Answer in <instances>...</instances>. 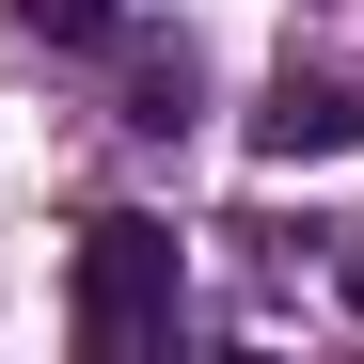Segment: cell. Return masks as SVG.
<instances>
[{
	"label": "cell",
	"mask_w": 364,
	"mask_h": 364,
	"mask_svg": "<svg viewBox=\"0 0 364 364\" xmlns=\"http://www.w3.org/2000/svg\"><path fill=\"white\" fill-rule=\"evenodd\" d=\"M64 333H80L95 364H159L174 333H191V254H174V222H143V206L80 222V269H64Z\"/></svg>",
	"instance_id": "cell-1"
},
{
	"label": "cell",
	"mask_w": 364,
	"mask_h": 364,
	"mask_svg": "<svg viewBox=\"0 0 364 364\" xmlns=\"http://www.w3.org/2000/svg\"><path fill=\"white\" fill-rule=\"evenodd\" d=\"M348 143H364V95H348V80L285 64V80L254 95V159H348Z\"/></svg>",
	"instance_id": "cell-2"
},
{
	"label": "cell",
	"mask_w": 364,
	"mask_h": 364,
	"mask_svg": "<svg viewBox=\"0 0 364 364\" xmlns=\"http://www.w3.org/2000/svg\"><path fill=\"white\" fill-rule=\"evenodd\" d=\"M191 111H206V64H191V32H143V48H127V127H143V143H174Z\"/></svg>",
	"instance_id": "cell-3"
},
{
	"label": "cell",
	"mask_w": 364,
	"mask_h": 364,
	"mask_svg": "<svg viewBox=\"0 0 364 364\" xmlns=\"http://www.w3.org/2000/svg\"><path fill=\"white\" fill-rule=\"evenodd\" d=\"M16 32H48V48H111V0H16Z\"/></svg>",
	"instance_id": "cell-4"
},
{
	"label": "cell",
	"mask_w": 364,
	"mask_h": 364,
	"mask_svg": "<svg viewBox=\"0 0 364 364\" xmlns=\"http://www.w3.org/2000/svg\"><path fill=\"white\" fill-rule=\"evenodd\" d=\"M348 301H364V237H348Z\"/></svg>",
	"instance_id": "cell-5"
}]
</instances>
